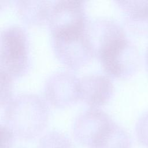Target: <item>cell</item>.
Here are the masks:
<instances>
[{"mask_svg":"<svg viewBox=\"0 0 148 148\" xmlns=\"http://www.w3.org/2000/svg\"><path fill=\"white\" fill-rule=\"evenodd\" d=\"M113 123L102 112L97 110H88L80 115L76 120L73 130V137L80 145L94 148Z\"/></svg>","mask_w":148,"mask_h":148,"instance_id":"cell-4","label":"cell"},{"mask_svg":"<svg viewBox=\"0 0 148 148\" xmlns=\"http://www.w3.org/2000/svg\"><path fill=\"white\" fill-rule=\"evenodd\" d=\"M50 24L54 38H68L84 33L86 23L81 1H58L51 10Z\"/></svg>","mask_w":148,"mask_h":148,"instance_id":"cell-2","label":"cell"},{"mask_svg":"<svg viewBox=\"0 0 148 148\" xmlns=\"http://www.w3.org/2000/svg\"><path fill=\"white\" fill-rule=\"evenodd\" d=\"M11 76L1 71V103L9 98L11 91Z\"/></svg>","mask_w":148,"mask_h":148,"instance_id":"cell-11","label":"cell"},{"mask_svg":"<svg viewBox=\"0 0 148 148\" xmlns=\"http://www.w3.org/2000/svg\"><path fill=\"white\" fill-rule=\"evenodd\" d=\"M7 127L14 135L24 140L38 136L47 123V114L42 109L9 110L6 115Z\"/></svg>","mask_w":148,"mask_h":148,"instance_id":"cell-5","label":"cell"},{"mask_svg":"<svg viewBox=\"0 0 148 148\" xmlns=\"http://www.w3.org/2000/svg\"><path fill=\"white\" fill-rule=\"evenodd\" d=\"M79 86V95L92 105L105 102L112 91L110 80L103 76H92L83 78Z\"/></svg>","mask_w":148,"mask_h":148,"instance_id":"cell-6","label":"cell"},{"mask_svg":"<svg viewBox=\"0 0 148 148\" xmlns=\"http://www.w3.org/2000/svg\"><path fill=\"white\" fill-rule=\"evenodd\" d=\"M135 131L140 144L145 148H148V113H145L138 120Z\"/></svg>","mask_w":148,"mask_h":148,"instance_id":"cell-10","label":"cell"},{"mask_svg":"<svg viewBox=\"0 0 148 148\" xmlns=\"http://www.w3.org/2000/svg\"><path fill=\"white\" fill-rule=\"evenodd\" d=\"M1 132L2 136L1 148H12L14 135L13 132L6 125L1 126Z\"/></svg>","mask_w":148,"mask_h":148,"instance_id":"cell-12","label":"cell"},{"mask_svg":"<svg viewBox=\"0 0 148 148\" xmlns=\"http://www.w3.org/2000/svg\"><path fill=\"white\" fill-rule=\"evenodd\" d=\"M38 148H72L67 136L57 131H51L39 140Z\"/></svg>","mask_w":148,"mask_h":148,"instance_id":"cell-9","label":"cell"},{"mask_svg":"<svg viewBox=\"0 0 148 148\" xmlns=\"http://www.w3.org/2000/svg\"><path fill=\"white\" fill-rule=\"evenodd\" d=\"M126 15L130 27L137 33L148 36V1L117 2Z\"/></svg>","mask_w":148,"mask_h":148,"instance_id":"cell-7","label":"cell"},{"mask_svg":"<svg viewBox=\"0 0 148 148\" xmlns=\"http://www.w3.org/2000/svg\"><path fill=\"white\" fill-rule=\"evenodd\" d=\"M27 62L25 33L18 27H10L2 32L1 71L9 75H18L25 69Z\"/></svg>","mask_w":148,"mask_h":148,"instance_id":"cell-3","label":"cell"},{"mask_svg":"<svg viewBox=\"0 0 148 148\" xmlns=\"http://www.w3.org/2000/svg\"><path fill=\"white\" fill-rule=\"evenodd\" d=\"M94 148H132L130 135L114 122Z\"/></svg>","mask_w":148,"mask_h":148,"instance_id":"cell-8","label":"cell"},{"mask_svg":"<svg viewBox=\"0 0 148 148\" xmlns=\"http://www.w3.org/2000/svg\"><path fill=\"white\" fill-rule=\"evenodd\" d=\"M100 35L96 52L106 71L110 75L121 77L133 74L139 65L138 53L126 39L121 27L113 23Z\"/></svg>","mask_w":148,"mask_h":148,"instance_id":"cell-1","label":"cell"},{"mask_svg":"<svg viewBox=\"0 0 148 148\" xmlns=\"http://www.w3.org/2000/svg\"><path fill=\"white\" fill-rule=\"evenodd\" d=\"M146 60H147V66H148V50H147V53H146Z\"/></svg>","mask_w":148,"mask_h":148,"instance_id":"cell-13","label":"cell"}]
</instances>
